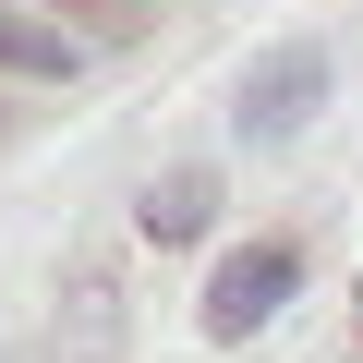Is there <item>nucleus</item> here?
<instances>
[{"label":"nucleus","instance_id":"1","mask_svg":"<svg viewBox=\"0 0 363 363\" xmlns=\"http://www.w3.org/2000/svg\"><path fill=\"white\" fill-rule=\"evenodd\" d=\"M303 291V255L291 242H255V255H230L218 279H206V339H255L279 303Z\"/></svg>","mask_w":363,"mask_h":363},{"label":"nucleus","instance_id":"2","mask_svg":"<svg viewBox=\"0 0 363 363\" xmlns=\"http://www.w3.org/2000/svg\"><path fill=\"white\" fill-rule=\"evenodd\" d=\"M315 97H327V49H267V61L242 73V109H230V121H242L255 145H279V133L315 121Z\"/></svg>","mask_w":363,"mask_h":363},{"label":"nucleus","instance_id":"3","mask_svg":"<svg viewBox=\"0 0 363 363\" xmlns=\"http://www.w3.org/2000/svg\"><path fill=\"white\" fill-rule=\"evenodd\" d=\"M206 218H218V182L206 169H169L157 194H145V242H194Z\"/></svg>","mask_w":363,"mask_h":363},{"label":"nucleus","instance_id":"4","mask_svg":"<svg viewBox=\"0 0 363 363\" xmlns=\"http://www.w3.org/2000/svg\"><path fill=\"white\" fill-rule=\"evenodd\" d=\"M0 73H49V85H61V73H85V49H73L61 25H25V13H0Z\"/></svg>","mask_w":363,"mask_h":363},{"label":"nucleus","instance_id":"5","mask_svg":"<svg viewBox=\"0 0 363 363\" xmlns=\"http://www.w3.org/2000/svg\"><path fill=\"white\" fill-rule=\"evenodd\" d=\"M73 13H97V0H73Z\"/></svg>","mask_w":363,"mask_h":363}]
</instances>
